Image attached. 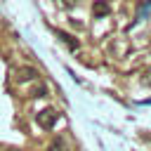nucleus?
Segmentation results:
<instances>
[{"label":"nucleus","mask_w":151,"mask_h":151,"mask_svg":"<svg viewBox=\"0 0 151 151\" xmlns=\"http://www.w3.org/2000/svg\"><path fill=\"white\" fill-rule=\"evenodd\" d=\"M57 118H59V113H57L54 109H42V111L35 113V120H38V125H40L42 130H52V127L57 125Z\"/></svg>","instance_id":"nucleus-1"},{"label":"nucleus","mask_w":151,"mask_h":151,"mask_svg":"<svg viewBox=\"0 0 151 151\" xmlns=\"http://www.w3.org/2000/svg\"><path fill=\"white\" fill-rule=\"evenodd\" d=\"M35 76H38V68H33V66H21V68H17V73H14V78H17L19 83L33 80Z\"/></svg>","instance_id":"nucleus-2"},{"label":"nucleus","mask_w":151,"mask_h":151,"mask_svg":"<svg viewBox=\"0 0 151 151\" xmlns=\"http://www.w3.org/2000/svg\"><path fill=\"white\" fill-rule=\"evenodd\" d=\"M57 38H59V40H61V42H64L68 50H73V52L80 47V42H78V40L71 35V33H66V31H57Z\"/></svg>","instance_id":"nucleus-3"},{"label":"nucleus","mask_w":151,"mask_h":151,"mask_svg":"<svg viewBox=\"0 0 151 151\" xmlns=\"http://www.w3.org/2000/svg\"><path fill=\"white\" fill-rule=\"evenodd\" d=\"M109 12H111V5L106 0H94V5H92V14L94 17H106Z\"/></svg>","instance_id":"nucleus-4"},{"label":"nucleus","mask_w":151,"mask_h":151,"mask_svg":"<svg viewBox=\"0 0 151 151\" xmlns=\"http://www.w3.org/2000/svg\"><path fill=\"white\" fill-rule=\"evenodd\" d=\"M47 151H66V144H64V139H54V142H50V146H47Z\"/></svg>","instance_id":"nucleus-5"},{"label":"nucleus","mask_w":151,"mask_h":151,"mask_svg":"<svg viewBox=\"0 0 151 151\" xmlns=\"http://www.w3.org/2000/svg\"><path fill=\"white\" fill-rule=\"evenodd\" d=\"M33 94H35V97H45V87H38Z\"/></svg>","instance_id":"nucleus-6"},{"label":"nucleus","mask_w":151,"mask_h":151,"mask_svg":"<svg viewBox=\"0 0 151 151\" xmlns=\"http://www.w3.org/2000/svg\"><path fill=\"white\" fill-rule=\"evenodd\" d=\"M61 2H64L66 7H73V5H76V0H61Z\"/></svg>","instance_id":"nucleus-7"}]
</instances>
